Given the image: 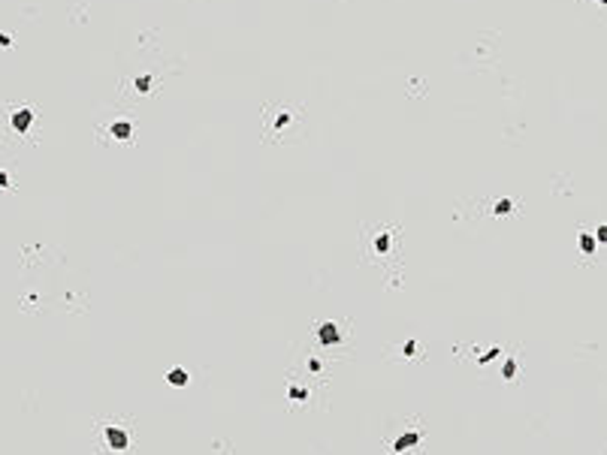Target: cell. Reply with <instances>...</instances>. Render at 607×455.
I'll return each mask as SVG.
<instances>
[{
    "instance_id": "cell-1",
    "label": "cell",
    "mask_w": 607,
    "mask_h": 455,
    "mask_svg": "<svg viewBox=\"0 0 607 455\" xmlns=\"http://www.w3.org/2000/svg\"><path fill=\"white\" fill-rule=\"evenodd\" d=\"M263 124H266V139H275L278 133H287L293 127V109L290 106H266L263 109Z\"/></svg>"
},
{
    "instance_id": "cell-12",
    "label": "cell",
    "mask_w": 607,
    "mask_h": 455,
    "mask_svg": "<svg viewBox=\"0 0 607 455\" xmlns=\"http://www.w3.org/2000/svg\"><path fill=\"white\" fill-rule=\"evenodd\" d=\"M601 3H607V0H601Z\"/></svg>"
},
{
    "instance_id": "cell-9",
    "label": "cell",
    "mask_w": 607,
    "mask_h": 455,
    "mask_svg": "<svg viewBox=\"0 0 607 455\" xmlns=\"http://www.w3.org/2000/svg\"><path fill=\"white\" fill-rule=\"evenodd\" d=\"M592 247H595V244H592V238H589V235H583V250H586V254H592Z\"/></svg>"
},
{
    "instance_id": "cell-4",
    "label": "cell",
    "mask_w": 607,
    "mask_h": 455,
    "mask_svg": "<svg viewBox=\"0 0 607 455\" xmlns=\"http://www.w3.org/2000/svg\"><path fill=\"white\" fill-rule=\"evenodd\" d=\"M167 380H169V383H175V386H184V383H188V374H184L181 368H172V371L167 374Z\"/></svg>"
},
{
    "instance_id": "cell-7",
    "label": "cell",
    "mask_w": 607,
    "mask_h": 455,
    "mask_svg": "<svg viewBox=\"0 0 607 455\" xmlns=\"http://www.w3.org/2000/svg\"><path fill=\"white\" fill-rule=\"evenodd\" d=\"M414 443H417V434H405L402 440H399V446H396V449H408V446H414Z\"/></svg>"
},
{
    "instance_id": "cell-6",
    "label": "cell",
    "mask_w": 607,
    "mask_h": 455,
    "mask_svg": "<svg viewBox=\"0 0 607 455\" xmlns=\"http://www.w3.org/2000/svg\"><path fill=\"white\" fill-rule=\"evenodd\" d=\"M112 133H115L118 139H127V136H130V124H115V127H112Z\"/></svg>"
},
{
    "instance_id": "cell-5",
    "label": "cell",
    "mask_w": 607,
    "mask_h": 455,
    "mask_svg": "<svg viewBox=\"0 0 607 455\" xmlns=\"http://www.w3.org/2000/svg\"><path fill=\"white\" fill-rule=\"evenodd\" d=\"M12 124H15V130H28V124H31V112L25 109V112H18L15 118H12Z\"/></svg>"
},
{
    "instance_id": "cell-8",
    "label": "cell",
    "mask_w": 607,
    "mask_h": 455,
    "mask_svg": "<svg viewBox=\"0 0 607 455\" xmlns=\"http://www.w3.org/2000/svg\"><path fill=\"white\" fill-rule=\"evenodd\" d=\"M387 247H390V238H387V235H381V238H378V250H387Z\"/></svg>"
},
{
    "instance_id": "cell-3",
    "label": "cell",
    "mask_w": 607,
    "mask_h": 455,
    "mask_svg": "<svg viewBox=\"0 0 607 455\" xmlns=\"http://www.w3.org/2000/svg\"><path fill=\"white\" fill-rule=\"evenodd\" d=\"M320 341H323V344H336L338 341V325H333V323L320 325Z\"/></svg>"
},
{
    "instance_id": "cell-2",
    "label": "cell",
    "mask_w": 607,
    "mask_h": 455,
    "mask_svg": "<svg viewBox=\"0 0 607 455\" xmlns=\"http://www.w3.org/2000/svg\"><path fill=\"white\" fill-rule=\"evenodd\" d=\"M106 440H109L112 449H124V446H127V434L118 431V428H109V431H106Z\"/></svg>"
},
{
    "instance_id": "cell-10",
    "label": "cell",
    "mask_w": 607,
    "mask_h": 455,
    "mask_svg": "<svg viewBox=\"0 0 607 455\" xmlns=\"http://www.w3.org/2000/svg\"><path fill=\"white\" fill-rule=\"evenodd\" d=\"M496 211H499V214H505V211H510V202H507V199H502V202H499V208H496Z\"/></svg>"
},
{
    "instance_id": "cell-11",
    "label": "cell",
    "mask_w": 607,
    "mask_h": 455,
    "mask_svg": "<svg viewBox=\"0 0 607 455\" xmlns=\"http://www.w3.org/2000/svg\"><path fill=\"white\" fill-rule=\"evenodd\" d=\"M598 238H601V241H607V226H601V229H598Z\"/></svg>"
}]
</instances>
